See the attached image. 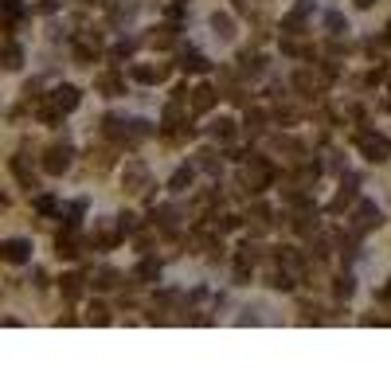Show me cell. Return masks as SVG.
Wrapping results in <instances>:
<instances>
[{
  "instance_id": "14",
  "label": "cell",
  "mask_w": 391,
  "mask_h": 391,
  "mask_svg": "<svg viewBox=\"0 0 391 391\" xmlns=\"http://www.w3.org/2000/svg\"><path fill=\"white\" fill-rule=\"evenodd\" d=\"M137 82H165L168 78V63H156V67H133Z\"/></svg>"
},
{
  "instance_id": "28",
  "label": "cell",
  "mask_w": 391,
  "mask_h": 391,
  "mask_svg": "<svg viewBox=\"0 0 391 391\" xmlns=\"http://www.w3.org/2000/svg\"><path fill=\"white\" fill-rule=\"evenodd\" d=\"M325 28H329L332 36H337V31H344V20L337 16V12H329V16H325Z\"/></svg>"
},
{
  "instance_id": "7",
  "label": "cell",
  "mask_w": 391,
  "mask_h": 391,
  "mask_svg": "<svg viewBox=\"0 0 391 391\" xmlns=\"http://www.w3.org/2000/svg\"><path fill=\"white\" fill-rule=\"evenodd\" d=\"M98 51H102V43H98V36H94V31H78V36H75V55L82 59V63L98 59Z\"/></svg>"
},
{
  "instance_id": "20",
  "label": "cell",
  "mask_w": 391,
  "mask_h": 391,
  "mask_svg": "<svg viewBox=\"0 0 391 391\" xmlns=\"http://www.w3.org/2000/svg\"><path fill=\"white\" fill-rule=\"evenodd\" d=\"M156 274H161V263H156V258H145V263L137 266V278H141V282H153Z\"/></svg>"
},
{
  "instance_id": "12",
  "label": "cell",
  "mask_w": 391,
  "mask_h": 391,
  "mask_svg": "<svg viewBox=\"0 0 391 391\" xmlns=\"http://www.w3.org/2000/svg\"><path fill=\"white\" fill-rule=\"evenodd\" d=\"M12 172L24 188H36V168L28 165V156H12Z\"/></svg>"
},
{
  "instance_id": "3",
  "label": "cell",
  "mask_w": 391,
  "mask_h": 391,
  "mask_svg": "<svg viewBox=\"0 0 391 391\" xmlns=\"http://www.w3.org/2000/svg\"><path fill=\"white\" fill-rule=\"evenodd\" d=\"M356 145H360V153L368 156V161H391V141H383L380 133H356Z\"/></svg>"
},
{
  "instance_id": "19",
  "label": "cell",
  "mask_w": 391,
  "mask_h": 391,
  "mask_svg": "<svg viewBox=\"0 0 391 391\" xmlns=\"http://www.w3.org/2000/svg\"><path fill=\"white\" fill-rule=\"evenodd\" d=\"M207 133H212V137H223V141H231V137H235V121H231V117H219V121L207 129Z\"/></svg>"
},
{
  "instance_id": "26",
  "label": "cell",
  "mask_w": 391,
  "mask_h": 391,
  "mask_svg": "<svg viewBox=\"0 0 391 391\" xmlns=\"http://www.w3.org/2000/svg\"><path fill=\"white\" fill-rule=\"evenodd\" d=\"M55 207H59L55 196H36V212H39V215H51Z\"/></svg>"
},
{
  "instance_id": "6",
  "label": "cell",
  "mask_w": 391,
  "mask_h": 391,
  "mask_svg": "<svg viewBox=\"0 0 391 391\" xmlns=\"http://www.w3.org/2000/svg\"><path fill=\"white\" fill-rule=\"evenodd\" d=\"M126 192H137V196L149 192V168L141 165V161H133V165L126 168Z\"/></svg>"
},
{
  "instance_id": "15",
  "label": "cell",
  "mask_w": 391,
  "mask_h": 391,
  "mask_svg": "<svg viewBox=\"0 0 391 391\" xmlns=\"http://www.w3.org/2000/svg\"><path fill=\"white\" fill-rule=\"evenodd\" d=\"M243 180H246V184H258V188H263L266 180H270V168L258 165V161H251V165H246V172H243Z\"/></svg>"
},
{
  "instance_id": "11",
  "label": "cell",
  "mask_w": 391,
  "mask_h": 391,
  "mask_svg": "<svg viewBox=\"0 0 391 391\" xmlns=\"http://www.w3.org/2000/svg\"><path fill=\"white\" fill-rule=\"evenodd\" d=\"M98 90H102V94L106 98H117V94H126V82H121V75H117V71H102V75H98V82H94Z\"/></svg>"
},
{
  "instance_id": "21",
  "label": "cell",
  "mask_w": 391,
  "mask_h": 391,
  "mask_svg": "<svg viewBox=\"0 0 391 391\" xmlns=\"http://www.w3.org/2000/svg\"><path fill=\"white\" fill-rule=\"evenodd\" d=\"M184 67H188V71H207L212 63H207L200 51H188V47H184Z\"/></svg>"
},
{
  "instance_id": "27",
  "label": "cell",
  "mask_w": 391,
  "mask_h": 391,
  "mask_svg": "<svg viewBox=\"0 0 391 391\" xmlns=\"http://www.w3.org/2000/svg\"><path fill=\"white\" fill-rule=\"evenodd\" d=\"M90 321H94V325H106L110 321V309H106V305H90Z\"/></svg>"
},
{
  "instance_id": "10",
  "label": "cell",
  "mask_w": 391,
  "mask_h": 391,
  "mask_svg": "<svg viewBox=\"0 0 391 391\" xmlns=\"http://www.w3.org/2000/svg\"><path fill=\"white\" fill-rule=\"evenodd\" d=\"M376 223H380V212H376V204H360V212L352 215V231H356V235L371 231Z\"/></svg>"
},
{
  "instance_id": "4",
  "label": "cell",
  "mask_w": 391,
  "mask_h": 391,
  "mask_svg": "<svg viewBox=\"0 0 391 391\" xmlns=\"http://www.w3.org/2000/svg\"><path fill=\"white\" fill-rule=\"evenodd\" d=\"M121 235H126V227H121V219H102V223L94 227V246H102V251H110V246L121 243Z\"/></svg>"
},
{
  "instance_id": "29",
  "label": "cell",
  "mask_w": 391,
  "mask_h": 391,
  "mask_svg": "<svg viewBox=\"0 0 391 391\" xmlns=\"http://www.w3.org/2000/svg\"><path fill=\"white\" fill-rule=\"evenodd\" d=\"M200 168H207V172H219V161H215V153H200Z\"/></svg>"
},
{
  "instance_id": "13",
  "label": "cell",
  "mask_w": 391,
  "mask_h": 391,
  "mask_svg": "<svg viewBox=\"0 0 391 391\" xmlns=\"http://www.w3.org/2000/svg\"><path fill=\"white\" fill-rule=\"evenodd\" d=\"M102 4H106V12H110L114 24H126V20L133 16V0H102Z\"/></svg>"
},
{
  "instance_id": "31",
  "label": "cell",
  "mask_w": 391,
  "mask_h": 391,
  "mask_svg": "<svg viewBox=\"0 0 391 391\" xmlns=\"http://www.w3.org/2000/svg\"><path fill=\"white\" fill-rule=\"evenodd\" d=\"M356 4H360V8H371V4H376V0H356Z\"/></svg>"
},
{
  "instance_id": "32",
  "label": "cell",
  "mask_w": 391,
  "mask_h": 391,
  "mask_svg": "<svg viewBox=\"0 0 391 391\" xmlns=\"http://www.w3.org/2000/svg\"><path fill=\"white\" fill-rule=\"evenodd\" d=\"M388 39H391V28H388Z\"/></svg>"
},
{
  "instance_id": "17",
  "label": "cell",
  "mask_w": 391,
  "mask_h": 391,
  "mask_svg": "<svg viewBox=\"0 0 391 391\" xmlns=\"http://www.w3.org/2000/svg\"><path fill=\"white\" fill-rule=\"evenodd\" d=\"M0 16L8 20V24H16V20L24 16V4H20V0H0Z\"/></svg>"
},
{
  "instance_id": "25",
  "label": "cell",
  "mask_w": 391,
  "mask_h": 391,
  "mask_svg": "<svg viewBox=\"0 0 391 391\" xmlns=\"http://www.w3.org/2000/svg\"><path fill=\"white\" fill-rule=\"evenodd\" d=\"M212 24H215V31H219L223 39H231V36H235V24H231L227 16H212Z\"/></svg>"
},
{
  "instance_id": "8",
  "label": "cell",
  "mask_w": 391,
  "mask_h": 391,
  "mask_svg": "<svg viewBox=\"0 0 391 391\" xmlns=\"http://www.w3.org/2000/svg\"><path fill=\"white\" fill-rule=\"evenodd\" d=\"M0 67H4V71H20V67H24V47H20L16 39H4V43H0Z\"/></svg>"
},
{
  "instance_id": "22",
  "label": "cell",
  "mask_w": 391,
  "mask_h": 391,
  "mask_svg": "<svg viewBox=\"0 0 391 391\" xmlns=\"http://www.w3.org/2000/svg\"><path fill=\"white\" fill-rule=\"evenodd\" d=\"M82 212H87V204H82V200H75V204L63 212V223H67V227H78V215H82Z\"/></svg>"
},
{
  "instance_id": "18",
  "label": "cell",
  "mask_w": 391,
  "mask_h": 391,
  "mask_svg": "<svg viewBox=\"0 0 391 391\" xmlns=\"http://www.w3.org/2000/svg\"><path fill=\"white\" fill-rule=\"evenodd\" d=\"M94 286H98V290H114V286H117V270H110V266H102V270L94 274Z\"/></svg>"
},
{
  "instance_id": "5",
  "label": "cell",
  "mask_w": 391,
  "mask_h": 391,
  "mask_svg": "<svg viewBox=\"0 0 391 391\" xmlns=\"http://www.w3.org/2000/svg\"><path fill=\"white\" fill-rule=\"evenodd\" d=\"M28 258H31V243H28V239H4V243H0V263L20 266V263H28Z\"/></svg>"
},
{
  "instance_id": "24",
  "label": "cell",
  "mask_w": 391,
  "mask_h": 391,
  "mask_svg": "<svg viewBox=\"0 0 391 391\" xmlns=\"http://www.w3.org/2000/svg\"><path fill=\"white\" fill-rule=\"evenodd\" d=\"M188 184H192V168H180V172L172 176V184H168V188H172V192H184Z\"/></svg>"
},
{
  "instance_id": "1",
  "label": "cell",
  "mask_w": 391,
  "mask_h": 391,
  "mask_svg": "<svg viewBox=\"0 0 391 391\" xmlns=\"http://www.w3.org/2000/svg\"><path fill=\"white\" fill-rule=\"evenodd\" d=\"M78 98H82V94H78V87H59V90H51V98L39 106V117H43L47 126H55L59 117L71 114V110L78 106Z\"/></svg>"
},
{
  "instance_id": "9",
  "label": "cell",
  "mask_w": 391,
  "mask_h": 391,
  "mask_svg": "<svg viewBox=\"0 0 391 391\" xmlns=\"http://www.w3.org/2000/svg\"><path fill=\"white\" fill-rule=\"evenodd\" d=\"M55 254H59V258H78V254H82V243H78L75 227H67V231L55 239Z\"/></svg>"
},
{
  "instance_id": "2",
  "label": "cell",
  "mask_w": 391,
  "mask_h": 391,
  "mask_svg": "<svg viewBox=\"0 0 391 391\" xmlns=\"http://www.w3.org/2000/svg\"><path fill=\"white\" fill-rule=\"evenodd\" d=\"M71 156H75V149L67 145V141H55V145L43 153V172H51V176H63L71 168Z\"/></svg>"
},
{
  "instance_id": "23",
  "label": "cell",
  "mask_w": 391,
  "mask_h": 391,
  "mask_svg": "<svg viewBox=\"0 0 391 391\" xmlns=\"http://www.w3.org/2000/svg\"><path fill=\"white\" fill-rule=\"evenodd\" d=\"M63 293H67V297H78V293H82V278H78V274H67V278H63Z\"/></svg>"
},
{
  "instance_id": "16",
  "label": "cell",
  "mask_w": 391,
  "mask_h": 391,
  "mask_svg": "<svg viewBox=\"0 0 391 391\" xmlns=\"http://www.w3.org/2000/svg\"><path fill=\"white\" fill-rule=\"evenodd\" d=\"M212 106H215V90L212 87H200L192 94V110H196V114H204V110H212Z\"/></svg>"
},
{
  "instance_id": "30",
  "label": "cell",
  "mask_w": 391,
  "mask_h": 391,
  "mask_svg": "<svg viewBox=\"0 0 391 391\" xmlns=\"http://www.w3.org/2000/svg\"><path fill=\"white\" fill-rule=\"evenodd\" d=\"M380 297H383V302H391V282H388V286H383V290H380Z\"/></svg>"
}]
</instances>
